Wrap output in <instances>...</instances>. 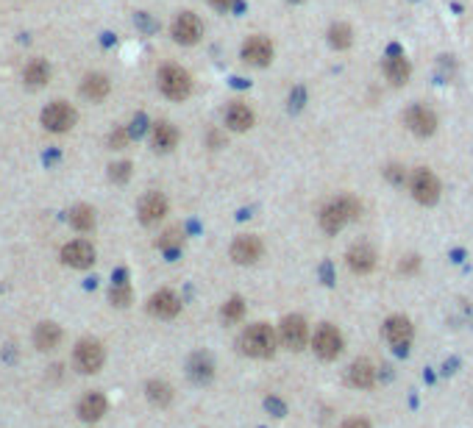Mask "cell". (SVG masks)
<instances>
[{"label": "cell", "instance_id": "6da1fadb", "mask_svg": "<svg viewBox=\"0 0 473 428\" xmlns=\"http://www.w3.org/2000/svg\"><path fill=\"white\" fill-rule=\"evenodd\" d=\"M359 214H362V203L354 195H340V197H334L331 203L323 206V211H320V228L326 234H337V231L346 228V223L357 220Z\"/></svg>", "mask_w": 473, "mask_h": 428}, {"label": "cell", "instance_id": "7a4b0ae2", "mask_svg": "<svg viewBox=\"0 0 473 428\" xmlns=\"http://www.w3.org/2000/svg\"><path fill=\"white\" fill-rule=\"evenodd\" d=\"M240 350L251 359H270L276 353V331L267 323H253L240 334Z\"/></svg>", "mask_w": 473, "mask_h": 428}, {"label": "cell", "instance_id": "3957f363", "mask_svg": "<svg viewBox=\"0 0 473 428\" xmlns=\"http://www.w3.org/2000/svg\"><path fill=\"white\" fill-rule=\"evenodd\" d=\"M159 89L165 98L170 100H187L189 92H192V78L184 67L178 64H165L159 69Z\"/></svg>", "mask_w": 473, "mask_h": 428}, {"label": "cell", "instance_id": "277c9868", "mask_svg": "<svg viewBox=\"0 0 473 428\" xmlns=\"http://www.w3.org/2000/svg\"><path fill=\"white\" fill-rule=\"evenodd\" d=\"M384 339L395 353H407L415 339V328L403 314H392L384 320Z\"/></svg>", "mask_w": 473, "mask_h": 428}, {"label": "cell", "instance_id": "5b68a950", "mask_svg": "<svg viewBox=\"0 0 473 428\" xmlns=\"http://www.w3.org/2000/svg\"><path fill=\"white\" fill-rule=\"evenodd\" d=\"M312 347L323 362H334L337 356L343 353V334L337 331L331 323H323V325H317V331L312 336Z\"/></svg>", "mask_w": 473, "mask_h": 428}, {"label": "cell", "instance_id": "8992f818", "mask_svg": "<svg viewBox=\"0 0 473 428\" xmlns=\"http://www.w3.org/2000/svg\"><path fill=\"white\" fill-rule=\"evenodd\" d=\"M78 114L70 103H64V100H56V103H48L45 111H42V125L50 131V133H64V131H70L76 125Z\"/></svg>", "mask_w": 473, "mask_h": 428}, {"label": "cell", "instance_id": "52a82bcc", "mask_svg": "<svg viewBox=\"0 0 473 428\" xmlns=\"http://www.w3.org/2000/svg\"><path fill=\"white\" fill-rule=\"evenodd\" d=\"M103 359H106V353H103V345H101L98 339H81V342L76 345V350H73V362H76V367H78L81 373H87V376L98 373V370L103 367Z\"/></svg>", "mask_w": 473, "mask_h": 428}, {"label": "cell", "instance_id": "ba28073f", "mask_svg": "<svg viewBox=\"0 0 473 428\" xmlns=\"http://www.w3.org/2000/svg\"><path fill=\"white\" fill-rule=\"evenodd\" d=\"M410 192H412V197H415L418 203L432 206V203H437V197H440V181H437V175H434L432 170L418 167V170L412 173V178H410Z\"/></svg>", "mask_w": 473, "mask_h": 428}, {"label": "cell", "instance_id": "9c48e42d", "mask_svg": "<svg viewBox=\"0 0 473 428\" xmlns=\"http://www.w3.org/2000/svg\"><path fill=\"white\" fill-rule=\"evenodd\" d=\"M306 336H309V328H306V320L301 314H287L279 325V339L284 347L290 350H304L306 345Z\"/></svg>", "mask_w": 473, "mask_h": 428}, {"label": "cell", "instance_id": "30bf717a", "mask_svg": "<svg viewBox=\"0 0 473 428\" xmlns=\"http://www.w3.org/2000/svg\"><path fill=\"white\" fill-rule=\"evenodd\" d=\"M403 122H407V128L418 136H432L437 131V114L429 109V106H410L407 111H403Z\"/></svg>", "mask_w": 473, "mask_h": 428}, {"label": "cell", "instance_id": "8fae6325", "mask_svg": "<svg viewBox=\"0 0 473 428\" xmlns=\"http://www.w3.org/2000/svg\"><path fill=\"white\" fill-rule=\"evenodd\" d=\"M61 261L67 267H76V270H87L92 267L95 261V248L87 242V239H73V242H67L61 248Z\"/></svg>", "mask_w": 473, "mask_h": 428}, {"label": "cell", "instance_id": "7c38bea8", "mask_svg": "<svg viewBox=\"0 0 473 428\" xmlns=\"http://www.w3.org/2000/svg\"><path fill=\"white\" fill-rule=\"evenodd\" d=\"M242 61L251 67H267L273 61V45L264 36H248L242 42Z\"/></svg>", "mask_w": 473, "mask_h": 428}, {"label": "cell", "instance_id": "4fadbf2b", "mask_svg": "<svg viewBox=\"0 0 473 428\" xmlns=\"http://www.w3.org/2000/svg\"><path fill=\"white\" fill-rule=\"evenodd\" d=\"M200 34H204V23L198 20V14L192 12H181L173 23V39L178 45H195L200 39Z\"/></svg>", "mask_w": 473, "mask_h": 428}, {"label": "cell", "instance_id": "5bb4252c", "mask_svg": "<svg viewBox=\"0 0 473 428\" xmlns=\"http://www.w3.org/2000/svg\"><path fill=\"white\" fill-rule=\"evenodd\" d=\"M262 253H264V245L253 234H242L231 242V259L237 264H256L262 259Z\"/></svg>", "mask_w": 473, "mask_h": 428}, {"label": "cell", "instance_id": "9a60e30c", "mask_svg": "<svg viewBox=\"0 0 473 428\" xmlns=\"http://www.w3.org/2000/svg\"><path fill=\"white\" fill-rule=\"evenodd\" d=\"M148 312L159 320H173L178 312H181V298L173 292V290H159L151 295L148 301Z\"/></svg>", "mask_w": 473, "mask_h": 428}, {"label": "cell", "instance_id": "2e32d148", "mask_svg": "<svg viewBox=\"0 0 473 428\" xmlns=\"http://www.w3.org/2000/svg\"><path fill=\"white\" fill-rule=\"evenodd\" d=\"M137 214H140V223H143V226L159 223L165 214H167V197H165L162 192H148V195L140 200Z\"/></svg>", "mask_w": 473, "mask_h": 428}, {"label": "cell", "instance_id": "e0dca14e", "mask_svg": "<svg viewBox=\"0 0 473 428\" xmlns=\"http://www.w3.org/2000/svg\"><path fill=\"white\" fill-rule=\"evenodd\" d=\"M384 76H387V81H390L392 87L407 84V81H410V76H412L410 58L403 56V53H398V50H392V53L384 58Z\"/></svg>", "mask_w": 473, "mask_h": 428}, {"label": "cell", "instance_id": "ac0fdd59", "mask_svg": "<svg viewBox=\"0 0 473 428\" xmlns=\"http://www.w3.org/2000/svg\"><path fill=\"white\" fill-rule=\"evenodd\" d=\"M187 373L195 384H209L215 378V362L209 353H192L187 362Z\"/></svg>", "mask_w": 473, "mask_h": 428}, {"label": "cell", "instance_id": "d6986e66", "mask_svg": "<svg viewBox=\"0 0 473 428\" xmlns=\"http://www.w3.org/2000/svg\"><path fill=\"white\" fill-rule=\"evenodd\" d=\"M348 267L354 270V272H359V275H368L373 267H376V250L368 245V242H359V245H354L351 250H348Z\"/></svg>", "mask_w": 473, "mask_h": 428}, {"label": "cell", "instance_id": "ffe728a7", "mask_svg": "<svg viewBox=\"0 0 473 428\" xmlns=\"http://www.w3.org/2000/svg\"><path fill=\"white\" fill-rule=\"evenodd\" d=\"M346 381L354 387V389H370L376 384V367L368 362V359H357L348 373H346Z\"/></svg>", "mask_w": 473, "mask_h": 428}, {"label": "cell", "instance_id": "44dd1931", "mask_svg": "<svg viewBox=\"0 0 473 428\" xmlns=\"http://www.w3.org/2000/svg\"><path fill=\"white\" fill-rule=\"evenodd\" d=\"M106 409H109L106 398H103L101 392H90V395H84L81 403H78V417L87 420V422H95V420H101V417L106 414Z\"/></svg>", "mask_w": 473, "mask_h": 428}, {"label": "cell", "instance_id": "7402d4cb", "mask_svg": "<svg viewBox=\"0 0 473 428\" xmlns=\"http://www.w3.org/2000/svg\"><path fill=\"white\" fill-rule=\"evenodd\" d=\"M176 145H178V131H176V125L167 122V120L156 122L154 125V148L159 153H170Z\"/></svg>", "mask_w": 473, "mask_h": 428}, {"label": "cell", "instance_id": "603a6c76", "mask_svg": "<svg viewBox=\"0 0 473 428\" xmlns=\"http://www.w3.org/2000/svg\"><path fill=\"white\" fill-rule=\"evenodd\" d=\"M226 125L231 128V131H248L251 125H253V111L245 106V103H231L229 109H226Z\"/></svg>", "mask_w": 473, "mask_h": 428}, {"label": "cell", "instance_id": "cb8c5ba5", "mask_svg": "<svg viewBox=\"0 0 473 428\" xmlns=\"http://www.w3.org/2000/svg\"><path fill=\"white\" fill-rule=\"evenodd\" d=\"M59 342H61V328H59L56 323H39V325H36V331H34V345H36L39 350H53V347H59Z\"/></svg>", "mask_w": 473, "mask_h": 428}, {"label": "cell", "instance_id": "d4e9b609", "mask_svg": "<svg viewBox=\"0 0 473 428\" xmlns=\"http://www.w3.org/2000/svg\"><path fill=\"white\" fill-rule=\"evenodd\" d=\"M109 78L101 76V73H90L84 81H81V95L90 98V100H103L109 95Z\"/></svg>", "mask_w": 473, "mask_h": 428}, {"label": "cell", "instance_id": "484cf974", "mask_svg": "<svg viewBox=\"0 0 473 428\" xmlns=\"http://www.w3.org/2000/svg\"><path fill=\"white\" fill-rule=\"evenodd\" d=\"M23 78H25V84H28L31 89L45 87V84L50 81V67H48V61H45V58H34V61L25 67Z\"/></svg>", "mask_w": 473, "mask_h": 428}, {"label": "cell", "instance_id": "4316f807", "mask_svg": "<svg viewBox=\"0 0 473 428\" xmlns=\"http://www.w3.org/2000/svg\"><path fill=\"white\" fill-rule=\"evenodd\" d=\"M70 226H73L76 231H81V234L92 231V228H95V208L87 206V203L73 206V208H70Z\"/></svg>", "mask_w": 473, "mask_h": 428}, {"label": "cell", "instance_id": "83f0119b", "mask_svg": "<svg viewBox=\"0 0 473 428\" xmlns=\"http://www.w3.org/2000/svg\"><path fill=\"white\" fill-rule=\"evenodd\" d=\"M145 395H148V400H151L154 406H170V400H173V387H170L167 381L154 378V381H148Z\"/></svg>", "mask_w": 473, "mask_h": 428}, {"label": "cell", "instance_id": "f1b7e54d", "mask_svg": "<svg viewBox=\"0 0 473 428\" xmlns=\"http://www.w3.org/2000/svg\"><path fill=\"white\" fill-rule=\"evenodd\" d=\"M328 42H331V47H337V50H348L351 42H354L351 25H346V23H334V25L328 28Z\"/></svg>", "mask_w": 473, "mask_h": 428}, {"label": "cell", "instance_id": "f546056e", "mask_svg": "<svg viewBox=\"0 0 473 428\" xmlns=\"http://www.w3.org/2000/svg\"><path fill=\"white\" fill-rule=\"evenodd\" d=\"M220 317H223V323H240V320L245 317V303H242V298H229V301L223 303V309H220Z\"/></svg>", "mask_w": 473, "mask_h": 428}, {"label": "cell", "instance_id": "4dcf8cb0", "mask_svg": "<svg viewBox=\"0 0 473 428\" xmlns=\"http://www.w3.org/2000/svg\"><path fill=\"white\" fill-rule=\"evenodd\" d=\"M109 301H112V306L125 309V306L131 303V287H128L125 281H117L114 287H112V292H109Z\"/></svg>", "mask_w": 473, "mask_h": 428}, {"label": "cell", "instance_id": "1f68e13d", "mask_svg": "<svg viewBox=\"0 0 473 428\" xmlns=\"http://www.w3.org/2000/svg\"><path fill=\"white\" fill-rule=\"evenodd\" d=\"M181 242H184V234H181L178 228H170V231H165V234H162L159 248H162L165 253H176V250L181 248Z\"/></svg>", "mask_w": 473, "mask_h": 428}, {"label": "cell", "instance_id": "d6a6232c", "mask_svg": "<svg viewBox=\"0 0 473 428\" xmlns=\"http://www.w3.org/2000/svg\"><path fill=\"white\" fill-rule=\"evenodd\" d=\"M109 178H112L114 184H125V181L131 178V164H128V162H117V164H112Z\"/></svg>", "mask_w": 473, "mask_h": 428}, {"label": "cell", "instance_id": "836d02e7", "mask_svg": "<svg viewBox=\"0 0 473 428\" xmlns=\"http://www.w3.org/2000/svg\"><path fill=\"white\" fill-rule=\"evenodd\" d=\"M128 139H131V131H128V128H114V131H112V136H109V148L120 151V148H125V145H128Z\"/></svg>", "mask_w": 473, "mask_h": 428}, {"label": "cell", "instance_id": "e575fe53", "mask_svg": "<svg viewBox=\"0 0 473 428\" xmlns=\"http://www.w3.org/2000/svg\"><path fill=\"white\" fill-rule=\"evenodd\" d=\"M384 175H387V178H390L392 184H398V186L403 184V178H407V173H403V170H401L398 164H390V167L384 170Z\"/></svg>", "mask_w": 473, "mask_h": 428}, {"label": "cell", "instance_id": "d590c367", "mask_svg": "<svg viewBox=\"0 0 473 428\" xmlns=\"http://www.w3.org/2000/svg\"><path fill=\"white\" fill-rule=\"evenodd\" d=\"M418 267H421V259H418V256H407V259L398 264L401 272H418Z\"/></svg>", "mask_w": 473, "mask_h": 428}, {"label": "cell", "instance_id": "8d00e7d4", "mask_svg": "<svg viewBox=\"0 0 473 428\" xmlns=\"http://www.w3.org/2000/svg\"><path fill=\"white\" fill-rule=\"evenodd\" d=\"M264 406H267L270 411H276V417H284V414H287V406H284L279 398H267V400H264Z\"/></svg>", "mask_w": 473, "mask_h": 428}, {"label": "cell", "instance_id": "74e56055", "mask_svg": "<svg viewBox=\"0 0 473 428\" xmlns=\"http://www.w3.org/2000/svg\"><path fill=\"white\" fill-rule=\"evenodd\" d=\"M340 428H370V422H368L365 417H351V420H346Z\"/></svg>", "mask_w": 473, "mask_h": 428}, {"label": "cell", "instance_id": "f35d334b", "mask_svg": "<svg viewBox=\"0 0 473 428\" xmlns=\"http://www.w3.org/2000/svg\"><path fill=\"white\" fill-rule=\"evenodd\" d=\"M209 3H212V6L218 9V12H231L237 0H209Z\"/></svg>", "mask_w": 473, "mask_h": 428}]
</instances>
